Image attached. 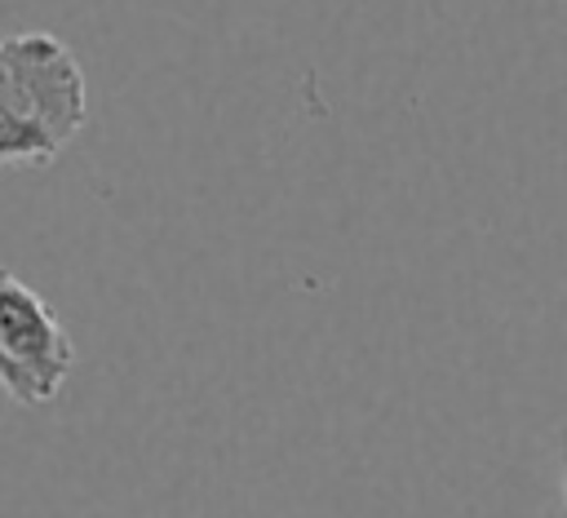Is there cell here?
<instances>
[{
    "instance_id": "obj_3",
    "label": "cell",
    "mask_w": 567,
    "mask_h": 518,
    "mask_svg": "<svg viewBox=\"0 0 567 518\" xmlns=\"http://www.w3.org/2000/svg\"><path fill=\"white\" fill-rule=\"evenodd\" d=\"M554 456H558V483H563V505H567V425L554 429Z\"/></svg>"
},
{
    "instance_id": "obj_1",
    "label": "cell",
    "mask_w": 567,
    "mask_h": 518,
    "mask_svg": "<svg viewBox=\"0 0 567 518\" xmlns=\"http://www.w3.org/2000/svg\"><path fill=\"white\" fill-rule=\"evenodd\" d=\"M89 120L84 71L53 31L0 40V164H53Z\"/></svg>"
},
{
    "instance_id": "obj_2",
    "label": "cell",
    "mask_w": 567,
    "mask_h": 518,
    "mask_svg": "<svg viewBox=\"0 0 567 518\" xmlns=\"http://www.w3.org/2000/svg\"><path fill=\"white\" fill-rule=\"evenodd\" d=\"M71 367L75 350L49 301L13 270H0V390L18 407H44L62 394Z\"/></svg>"
}]
</instances>
